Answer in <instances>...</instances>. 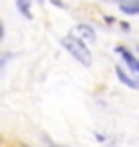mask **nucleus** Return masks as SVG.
I'll use <instances>...</instances> for the list:
<instances>
[{
	"mask_svg": "<svg viewBox=\"0 0 139 147\" xmlns=\"http://www.w3.org/2000/svg\"><path fill=\"white\" fill-rule=\"evenodd\" d=\"M51 2H53V4H55V6H59V8H63V4H61V2H59V0H51Z\"/></svg>",
	"mask_w": 139,
	"mask_h": 147,
	"instance_id": "0eeeda50",
	"label": "nucleus"
},
{
	"mask_svg": "<svg viewBox=\"0 0 139 147\" xmlns=\"http://www.w3.org/2000/svg\"><path fill=\"white\" fill-rule=\"evenodd\" d=\"M119 10L125 12V14H139V0H121L119 2Z\"/></svg>",
	"mask_w": 139,
	"mask_h": 147,
	"instance_id": "20e7f679",
	"label": "nucleus"
},
{
	"mask_svg": "<svg viewBox=\"0 0 139 147\" xmlns=\"http://www.w3.org/2000/svg\"><path fill=\"white\" fill-rule=\"evenodd\" d=\"M61 45H63L70 53H72L82 65H92V53H90V49H86V45L78 39V37H74V35L63 37V39H61Z\"/></svg>",
	"mask_w": 139,
	"mask_h": 147,
	"instance_id": "f257e3e1",
	"label": "nucleus"
},
{
	"mask_svg": "<svg viewBox=\"0 0 139 147\" xmlns=\"http://www.w3.org/2000/svg\"><path fill=\"white\" fill-rule=\"evenodd\" d=\"M115 49H117V53L121 55V57L125 59V63H127V65H129V67H131V69L137 74V76H139V59L135 57L133 53H129L125 47H121V45H119V47H115Z\"/></svg>",
	"mask_w": 139,
	"mask_h": 147,
	"instance_id": "7ed1b4c3",
	"label": "nucleus"
},
{
	"mask_svg": "<svg viewBox=\"0 0 139 147\" xmlns=\"http://www.w3.org/2000/svg\"><path fill=\"white\" fill-rule=\"evenodd\" d=\"M0 65H4V59H2V57H0Z\"/></svg>",
	"mask_w": 139,
	"mask_h": 147,
	"instance_id": "1a4fd4ad",
	"label": "nucleus"
},
{
	"mask_svg": "<svg viewBox=\"0 0 139 147\" xmlns=\"http://www.w3.org/2000/svg\"><path fill=\"white\" fill-rule=\"evenodd\" d=\"M115 71H117L119 80L123 82L125 86H129V88H135V90H139V80H133V78L129 76V74H127V71H125L123 67H119V65H117V69H115Z\"/></svg>",
	"mask_w": 139,
	"mask_h": 147,
	"instance_id": "39448f33",
	"label": "nucleus"
},
{
	"mask_svg": "<svg viewBox=\"0 0 139 147\" xmlns=\"http://www.w3.org/2000/svg\"><path fill=\"white\" fill-rule=\"evenodd\" d=\"M4 37V29H2V23H0V39Z\"/></svg>",
	"mask_w": 139,
	"mask_h": 147,
	"instance_id": "6e6552de",
	"label": "nucleus"
},
{
	"mask_svg": "<svg viewBox=\"0 0 139 147\" xmlns=\"http://www.w3.org/2000/svg\"><path fill=\"white\" fill-rule=\"evenodd\" d=\"M16 8H19L27 18H33V14H31V0H16Z\"/></svg>",
	"mask_w": 139,
	"mask_h": 147,
	"instance_id": "423d86ee",
	"label": "nucleus"
},
{
	"mask_svg": "<svg viewBox=\"0 0 139 147\" xmlns=\"http://www.w3.org/2000/svg\"><path fill=\"white\" fill-rule=\"evenodd\" d=\"M74 33L80 37V41H88V43H94L96 41V33H94V29L90 27V25H76L74 27Z\"/></svg>",
	"mask_w": 139,
	"mask_h": 147,
	"instance_id": "f03ea898",
	"label": "nucleus"
}]
</instances>
